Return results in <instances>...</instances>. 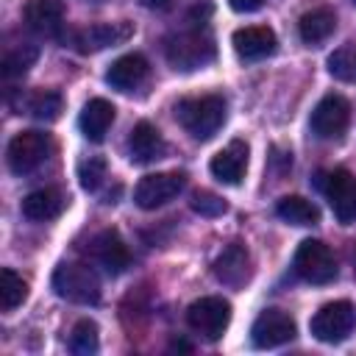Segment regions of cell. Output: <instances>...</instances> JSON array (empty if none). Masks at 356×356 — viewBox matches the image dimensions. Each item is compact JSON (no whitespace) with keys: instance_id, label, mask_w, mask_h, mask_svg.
<instances>
[{"instance_id":"6da1fadb","label":"cell","mask_w":356,"mask_h":356,"mask_svg":"<svg viewBox=\"0 0 356 356\" xmlns=\"http://www.w3.org/2000/svg\"><path fill=\"white\" fill-rule=\"evenodd\" d=\"M175 120L192 139H211L225 122V97L222 95H200L184 97L175 103Z\"/></svg>"},{"instance_id":"7a4b0ae2","label":"cell","mask_w":356,"mask_h":356,"mask_svg":"<svg viewBox=\"0 0 356 356\" xmlns=\"http://www.w3.org/2000/svg\"><path fill=\"white\" fill-rule=\"evenodd\" d=\"M164 56L170 61L172 70L178 72H192V70H200L206 64L214 61L217 56V44L211 39V33L206 31H184V33H175L164 42Z\"/></svg>"},{"instance_id":"3957f363","label":"cell","mask_w":356,"mask_h":356,"mask_svg":"<svg viewBox=\"0 0 356 356\" xmlns=\"http://www.w3.org/2000/svg\"><path fill=\"white\" fill-rule=\"evenodd\" d=\"M53 289L58 298L89 306L100 300V278L89 264L81 261H64L53 273Z\"/></svg>"},{"instance_id":"277c9868","label":"cell","mask_w":356,"mask_h":356,"mask_svg":"<svg viewBox=\"0 0 356 356\" xmlns=\"http://www.w3.org/2000/svg\"><path fill=\"white\" fill-rule=\"evenodd\" d=\"M295 273L309 284H331L337 278V259L320 239H303L295 250Z\"/></svg>"},{"instance_id":"5b68a950","label":"cell","mask_w":356,"mask_h":356,"mask_svg":"<svg viewBox=\"0 0 356 356\" xmlns=\"http://www.w3.org/2000/svg\"><path fill=\"white\" fill-rule=\"evenodd\" d=\"M186 323L195 334L206 337V339H220L231 323V303L225 298L217 295H206L195 303H189L186 309Z\"/></svg>"},{"instance_id":"8992f818","label":"cell","mask_w":356,"mask_h":356,"mask_svg":"<svg viewBox=\"0 0 356 356\" xmlns=\"http://www.w3.org/2000/svg\"><path fill=\"white\" fill-rule=\"evenodd\" d=\"M50 150H53V142H50L47 134H42V131H19V134L11 136L6 159H8L11 172L25 175V172H33L50 156Z\"/></svg>"},{"instance_id":"52a82bcc","label":"cell","mask_w":356,"mask_h":356,"mask_svg":"<svg viewBox=\"0 0 356 356\" xmlns=\"http://www.w3.org/2000/svg\"><path fill=\"white\" fill-rule=\"evenodd\" d=\"M356 325V309L350 300H331L320 306V312L312 317L309 328L314 339L320 342H342Z\"/></svg>"},{"instance_id":"ba28073f","label":"cell","mask_w":356,"mask_h":356,"mask_svg":"<svg viewBox=\"0 0 356 356\" xmlns=\"http://www.w3.org/2000/svg\"><path fill=\"white\" fill-rule=\"evenodd\" d=\"M317 186L328 197L339 222H356V178L348 170H331L317 178Z\"/></svg>"},{"instance_id":"9c48e42d","label":"cell","mask_w":356,"mask_h":356,"mask_svg":"<svg viewBox=\"0 0 356 356\" xmlns=\"http://www.w3.org/2000/svg\"><path fill=\"white\" fill-rule=\"evenodd\" d=\"M350 122V103L342 95H325L309 117V128L317 139H339Z\"/></svg>"},{"instance_id":"30bf717a","label":"cell","mask_w":356,"mask_h":356,"mask_svg":"<svg viewBox=\"0 0 356 356\" xmlns=\"http://www.w3.org/2000/svg\"><path fill=\"white\" fill-rule=\"evenodd\" d=\"M186 186V175L172 170V172H153L145 175L136 189H134V200L139 209H159L164 203H170L172 197L181 195V189Z\"/></svg>"},{"instance_id":"8fae6325","label":"cell","mask_w":356,"mask_h":356,"mask_svg":"<svg viewBox=\"0 0 356 356\" xmlns=\"http://www.w3.org/2000/svg\"><path fill=\"white\" fill-rule=\"evenodd\" d=\"M295 337V320L281 312V309H264L253 325H250V339L256 348H278Z\"/></svg>"},{"instance_id":"7c38bea8","label":"cell","mask_w":356,"mask_h":356,"mask_svg":"<svg viewBox=\"0 0 356 356\" xmlns=\"http://www.w3.org/2000/svg\"><path fill=\"white\" fill-rule=\"evenodd\" d=\"M131 33H134L131 22H97V25L75 31L72 44H75L78 53H95V50H103V47L122 44Z\"/></svg>"},{"instance_id":"4fadbf2b","label":"cell","mask_w":356,"mask_h":356,"mask_svg":"<svg viewBox=\"0 0 356 356\" xmlns=\"http://www.w3.org/2000/svg\"><path fill=\"white\" fill-rule=\"evenodd\" d=\"M231 44H234V53L242 61H261V58L275 53L278 39L267 25H248V28L234 31Z\"/></svg>"},{"instance_id":"5bb4252c","label":"cell","mask_w":356,"mask_h":356,"mask_svg":"<svg viewBox=\"0 0 356 356\" xmlns=\"http://www.w3.org/2000/svg\"><path fill=\"white\" fill-rule=\"evenodd\" d=\"M248 142L242 139H234L231 145H225L220 153L211 156L209 161V170L211 175L220 181V184H228V186H236L242 178H245V170H248Z\"/></svg>"},{"instance_id":"9a60e30c","label":"cell","mask_w":356,"mask_h":356,"mask_svg":"<svg viewBox=\"0 0 356 356\" xmlns=\"http://www.w3.org/2000/svg\"><path fill=\"white\" fill-rule=\"evenodd\" d=\"M92 256H95V261H97L106 273H111V275L122 273V270L131 264L128 245L122 242V236H120L117 231H100V234L92 239Z\"/></svg>"},{"instance_id":"2e32d148","label":"cell","mask_w":356,"mask_h":356,"mask_svg":"<svg viewBox=\"0 0 356 356\" xmlns=\"http://www.w3.org/2000/svg\"><path fill=\"white\" fill-rule=\"evenodd\" d=\"M214 275L225 286H242L250 278V253L245 245L231 242L217 259H214Z\"/></svg>"},{"instance_id":"e0dca14e","label":"cell","mask_w":356,"mask_h":356,"mask_svg":"<svg viewBox=\"0 0 356 356\" xmlns=\"http://www.w3.org/2000/svg\"><path fill=\"white\" fill-rule=\"evenodd\" d=\"M25 22L39 36H61L64 6L58 0H31L25 6Z\"/></svg>"},{"instance_id":"ac0fdd59","label":"cell","mask_w":356,"mask_h":356,"mask_svg":"<svg viewBox=\"0 0 356 356\" xmlns=\"http://www.w3.org/2000/svg\"><path fill=\"white\" fill-rule=\"evenodd\" d=\"M114 114H117V108L106 97H92L78 117V128L89 142H103L114 122Z\"/></svg>"},{"instance_id":"d6986e66","label":"cell","mask_w":356,"mask_h":356,"mask_svg":"<svg viewBox=\"0 0 356 356\" xmlns=\"http://www.w3.org/2000/svg\"><path fill=\"white\" fill-rule=\"evenodd\" d=\"M145 78H147V58L139 56V53H125V56H120V58L108 67V72H106V83L114 86V89H120V92L136 89Z\"/></svg>"},{"instance_id":"ffe728a7","label":"cell","mask_w":356,"mask_h":356,"mask_svg":"<svg viewBox=\"0 0 356 356\" xmlns=\"http://www.w3.org/2000/svg\"><path fill=\"white\" fill-rule=\"evenodd\" d=\"M128 150H131V159L136 164H147V161L159 159L164 153L161 131L153 122H147V120L136 122L134 131H131V136H128Z\"/></svg>"},{"instance_id":"44dd1931","label":"cell","mask_w":356,"mask_h":356,"mask_svg":"<svg viewBox=\"0 0 356 356\" xmlns=\"http://www.w3.org/2000/svg\"><path fill=\"white\" fill-rule=\"evenodd\" d=\"M64 206H67L64 195H61L58 189L47 186V189H36V192L25 195V200H22V214H25L28 220H33V222H47V220L58 217V214L64 211Z\"/></svg>"},{"instance_id":"7402d4cb","label":"cell","mask_w":356,"mask_h":356,"mask_svg":"<svg viewBox=\"0 0 356 356\" xmlns=\"http://www.w3.org/2000/svg\"><path fill=\"white\" fill-rule=\"evenodd\" d=\"M337 28V14L331 8H312L300 17L298 22V33L306 44H320L325 42Z\"/></svg>"},{"instance_id":"603a6c76","label":"cell","mask_w":356,"mask_h":356,"mask_svg":"<svg viewBox=\"0 0 356 356\" xmlns=\"http://www.w3.org/2000/svg\"><path fill=\"white\" fill-rule=\"evenodd\" d=\"M275 214L284 220V222H292V225H314L320 220V211L312 200L300 197V195H286L275 203Z\"/></svg>"},{"instance_id":"cb8c5ba5","label":"cell","mask_w":356,"mask_h":356,"mask_svg":"<svg viewBox=\"0 0 356 356\" xmlns=\"http://www.w3.org/2000/svg\"><path fill=\"white\" fill-rule=\"evenodd\" d=\"M28 298V284L22 275H17L11 267L0 270V306L3 312H14Z\"/></svg>"},{"instance_id":"d4e9b609","label":"cell","mask_w":356,"mask_h":356,"mask_svg":"<svg viewBox=\"0 0 356 356\" xmlns=\"http://www.w3.org/2000/svg\"><path fill=\"white\" fill-rule=\"evenodd\" d=\"M25 108H28L31 117H36V120H42V122H53V120H58V114H61V108H64V100H61L58 92L39 89V92H33V95L28 97Z\"/></svg>"},{"instance_id":"484cf974","label":"cell","mask_w":356,"mask_h":356,"mask_svg":"<svg viewBox=\"0 0 356 356\" xmlns=\"http://www.w3.org/2000/svg\"><path fill=\"white\" fill-rule=\"evenodd\" d=\"M328 72L337 81L345 83H356V44H342L328 56Z\"/></svg>"},{"instance_id":"4316f807","label":"cell","mask_w":356,"mask_h":356,"mask_svg":"<svg viewBox=\"0 0 356 356\" xmlns=\"http://www.w3.org/2000/svg\"><path fill=\"white\" fill-rule=\"evenodd\" d=\"M100 345V337H97V323L95 320H78L72 325V334H70V350L78 353V356H92Z\"/></svg>"},{"instance_id":"83f0119b","label":"cell","mask_w":356,"mask_h":356,"mask_svg":"<svg viewBox=\"0 0 356 356\" xmlns=\"http://www.w3.org/2000/svg\"><path fill=\"white\" fill-rule=\"evenodd\" d=\"M36 58H39V50H36L33 44H22V47L8 50V53L3 56L0 70H3V75H6V78H14V75H22V72L36 61Z\"/></svg>"},{"instance_id":"f1b7e54d","label":"cell","mask_w":356,"mask_h":356,"mask_svg":"<svg viewBox=\"0 0 356 356\" xmlns=\"http://www.w3.org/2000/svg\"><path fill=\"white\" fill-rule=\"evenodd\" d=\"M108 178V167H106V159L100 156H89L86 161L78 164V181L86 192H97L103 186V181Z\"/></svg>"},{"instance_id":"f546056e","label":"cell","mask_w":356,"mask_h":356,"mask_svg":"<svg viewBox=\"0 0 356 356\" xmlns=\"http://www.w3.org/2000/svg\"><path fill=\"white\" fill-rule=\"evenodd\" d=\"M192 211H197L200 217H220V214L228 211V203L220 195H214V192H195Z\"/></svg>"},{"instance_id":"4dcf8cb0","label":"cell","mask_w":356,"mask_h":356,"mask_svg":"<svg viewBox=\"0 0 356 356\" xmlns=\"http://www.w3.org/2000/svg\"><path fill=\"white\" fill-rule=\"evenodd\" d=\"M261 3H264V0H228V6H231L234 11H239V14H250V11L261 8Z\"/></svg>"},{"instance_id":"1f68e13d","label":"cell","mask_w":356,"mask_h":356,"mask_svg":"<svg viewBox=\"0 0 356 356\" xmlns=\"http://www.w3.org/2000/svg\"><path fill=\"white\" fill-rule=\"evenodd\" d=\"M172 0H142V6L145 8H156V11H161V8H167Z\"/></svg>"}]
</instances>
